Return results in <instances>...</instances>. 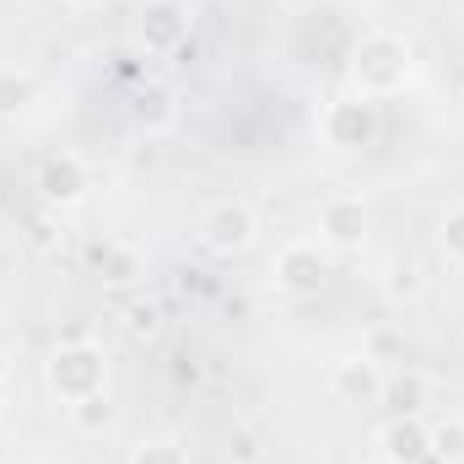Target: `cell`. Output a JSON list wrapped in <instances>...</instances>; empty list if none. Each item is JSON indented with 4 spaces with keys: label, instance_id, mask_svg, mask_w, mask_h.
<instances>
[{
    "label": "cell",
    "instance_id": "15",
    "mask_svg": "<svg viewBox=\"0 0 464 464\" xmlns=\"http://www.w3.org/2000/svg\"><path fill=\"white\" fill-rule=\"evenodd\" d=\"M22 98H27V76L0 71V114H16V109H22Z\"/></svg>",
    "mask_w": 464,
    "mask_h": 464
},
{
    "label": "cell",
    "instance_id": "13",
    "mask_svg": "<svg viewBox=\"0 0 464 464\" xmlns=\"http://www.w3.org/2000/svg\"><path fill=\"white\" fill-rule=\"evenodd\" d=\"M92 265L109 270V281H130L135 276V259L124 248H114V243H92Z\"/></svg>",
    "mask_w": 464,
    "mask_h": 464
},
{
    "label": "cell",
    "instance_id": "9",
    "mask_svg": "<svg viewBox=\"0 0 464 464\" xmlns=\"http://www.w3.org/2000/svg\"><path fill=\"white\" fill-rule=\"evenodd\" d=\"M38 189H44L49 200H82L87 173H82V162H76V157H49V162H44V173H38Z\"/></svg>",
    "mask_w": 464,
    "mask_h": 464
},
{
    "label": "cell",
    "instance_id": "21",
    "mask_svg": "<svg viewBox=\"0 0 464 464\" xmlns=\"http://www.w3.org/2000/svg\"><path fill=\"white\" fill-rule=\"evenodd\" d=\"M82 5H92V0H82Z\"/></svg>",
    "mask_w": 464,
    "mask_h": 464
},
{
    "label": "cell",
    "instance_id": "1",
    "mask_svg": "<svg viewBox=\"0 0 464 464\" xmlns=\"http://www.w3.org/2000/svg\"><path fill=\"white\" fill-rule=\"evenodd\" d=\"M405 65H411V49H405L400 38H367V44L356 49V82H362L367 92L400 87V82H405Z\"/></svg>",
    "mask_w": 464,
    "mask_h": 464
},
{
    "label": "cell",
    "instance_id": "17",
    "mask_svg": "<svg viewBox=\"0 0 464 464\" xmlns=\"http://www.w3.org/2000/svg\"><path fill=\"white\" fill-rule=\"evenodd\" d=\"M443 248H449L454 259H464V206L443 217Z\"/></svg>",
    "mask_w": 464,
    "mask_h": 464
},
{
    "label": "cell",
    "instance_id": "4",
    "mask_svg": "<svg viewBox=\"0 0 464 464\" xmlns=\"http://www.w3.org/2000/svg\"><path fill=\"white\" fill-rule=\"evenodd\" d=\"M200 232H206V243H211L217 254H237V248H248V237H254V211L237 206V200H222V206L200 222Z\"/></svg>",
    "mask_w": 464,
    "mask_h": 464
},
{
    "label": "cell",
    "instance_id": "14",
    "mask_svg": "<svg viewBox=\"0 0 464 464\" xmlns=\"http://www.w3.org/2000/svg\"><path fill=\"white\" fill-rule=\"evenodd\" d=\"M76 421H82V432H98V427H109V400H103V394H87V400H76Z\"/></svg>",
    "mask_w": 464,
    "mask_h": 464
},
{
    "label": "cell",
    "instance_id": "7",
    "mask_svg": "<svg viewBox=\"0 0 464 464\" xmlns=\"http://www.w3.org/2000/svg\"><path fill=\"white\" fill-rule=\"evenodd\" d=\"M335 394H341V400H378V394H383L378 362H372V356H346V362L335 367Z\"/></svg>",
    "mask_w": 464,
    "mask_h": 464
},
{
    "label": "cell",
    "instance_id": "20",
    "mask_svg": "<svg viewBox=\"0 0 464 464\" xmlns=\"http://www.w3.org/2000/svg\"><path fill=\"white\" fill-rule=\"evenodd\" d=\"M372 464H389V459H372Z\"/></svg>",
    "mask_w": 464,
    "mask_h": 464
},
{
    "label": "cell",
    "instance_id": "3",
    "mask_svg": "<svg viewBox=\"0 0 464 464\" xmlns=\"http://www.w3.org/2000/svg\"><path fill=\"white\" fill-rule=\"evenodd\" d=\"M330 276V259L319 254V243H292L281 259H276V281L292 292V297H314Z\"/></svg>",
    "mask_w": 464,
    "mask_h": 464
},
{
    "label": "cell",
    "instance_id": "18",
    "mask_svg": "<svg viewBox=\"0 0 464 464\" xmlns=\"http://www.w3.org/2000/svg\"><path fill=\"white\" fill-rule=\"evenodd\" d=\"M157 324H162V314H157V303H140V308L130 314V330H135V335H157Z\"/></svg>",
    "mask_w": 464,
    "mask_h": 464
},
{
    "label": "cell",
    "instance_id": "8",
    "mask_svg": "<svg viewBox=\"0 0 464 464\" xmlns=\"http://www.w3.org/2000/svg\"><path fill=\"white\" fill-rule=\"evenodd\" d=\"M184 33H189V22H184V11H179L173 0H157V5L140 16V38H146V49H173Z\"/></svg>",
    "mask_w": 464,
    "mask_h": 464
},
{
    "label": "cell",
    "instance_id": "5",
    "mask_svg": "<svg viewBox=\"0 0 464 464\" xmlns=\"http://www.w3.org/2000/svg\"><path fill=\"white\" fill-rule=\"evenodd\" d=\"M324 130L335 146H367L372 140V103L367 98H346L324 114Z\"/></svg>",
    "mask_w": 464,
    "mask_h": 464
},
{
    "label": "cell",
    "instance_id": "19",
    "mask_svg": "<svg viewBox=\"0 0 464 464\" xmlns=\"http://www.w3.org/2000/svg\"><path fill=\"white\" fill-rule=\"evenodd\" d=\"M232 454H237L243 464H254V459H259V449H254V438H237V443H232Z\"/></svg>",
    "mask_w": 464,
    "mask_h": 464
},
{
    "label": "cell",
    "instance_id": "12",
    "mask_svg": "<svg viewBox=\"0 0 464 464\" xmlns=\"http://www.w3.org/2000/svg\"><path fill=\"white\" fill-rule=\"evenodd\" d=\"M421 394H427V378H421V372H400V378L389 383V400H394V405H400L405 416H416Z\"/></svg>",
    "mask_w": 464,
    "mask_h": 464
},
{
    "label": "cell",
    "instance_id": "11",
    "mask_svg": "<svg viewBox=\"0 0 464 464\" xmlns=\"http://www.w3.org/2000/svg\"><path fill=\"white\" fill-rule=\"evenodd\" d=\"M427 449H432V459L459 464L464 459V421H438V427H427Z\"/></svg>",
    "mask_w": 464,
    "mask_h": 464
},
{
    "label": "cell",
    "instance_id": "6",
    "mask_svg": "<svg viewBox=\"0 0 464 464\" xmlns=\"http://www.w3.org/2000/svg\"><path fill=\"white\" fill-rule=\"evenodd\" d=\"M427 454H432V449H427V421H416V416L389 421V432H383V459L389 464H421Z\"/></svg>",
    "mask_w": 464,
    "mask_h": 464
},
{
    "label": "cell",
    "instance_id": "2",
    "mask_svg": "<svg viewBox=\"0 0 464 464\" xmlns=\"http://www.w3.org/2000/svg\"><path fill=\"white\" fill-rule=\"evenodd\" d=\"M49 378H54V389H60L65 400H87V394H103V356H98L92 346H65L60 356H54Z\"/></svg>",
    "mask_w": 464,
    "mask_h": 464
},
{
    "label": "cell",
    "instance_id": "10",
    "mask_svg": "<svg viewBox=\"0 0 464 464\" xmlns=\"http://www.w3.org/2000/svg\"><path fill=\"white\" fill-rule=\"evenodd\" d=\"M362 232H367L362 200H330V206H324V237H330V243L351 248V243H362Z\"/></svg>",
    "mask_w": 464,
    "mask_h": 464
},
{
    "label": "cell",
    "instance_id": "16",
    "mask_svg": "<svg viewBox=\"0 0 464 464\" xmlns=\"http://www.w3.org/2000/svg\"><path fill=\"white\" fill-rule=\"evenodd\" d=\"M130 464H184V454H179V443H140V454Z\"/></svg>",
    "mask_w": 464,
    "mask_h": 464
},
{
    "label": "cell",
    "instance_id": "22",
    "mask_svg": "<svg viewBox=\"0 0 464 464\" xmlns=\"http://www.w3.org/2000/svg\"><path fill=\"white\" fill-rule=\"evenodd\" d=\"M0 232H5V227H0Z\"/></svg>",
    "mask_w": 464,
    "mask_h": 464
}]
</instances>
